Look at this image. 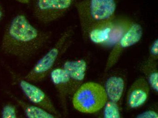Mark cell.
Instances as JSON below:
<instances>
[{"label":"cell","mask_w":158,"mask_h":118,"mask_svg":"<svg viewBox=\"0 0 158 118\" xmlns=\"http://www.w3.org/2000/svg\"><path fill=\"white\" fill-rule=\"evenodd\" d=\"M7 69L13 80L31 103L54 114L57 118L61 116L60 113L55 107L53 103L45 92L10 68Z\"/></svg>","instance_id":"6"},{"label":"cell","mask_w":158,"mask_h":118,"mask_svg":"<svg viewBox=\"0 0 158 118\" xmlns=\"http://www.w3.org/2000/svg\"><path fill=\"white\" fill-rule=\"evenodd\" d=\"M125 88V82L121 77L111 76L106 81V92L111 101L117 103L122 97Z\"/></svg>","instance_id":"12"},{"label":"cell","mask_w":158,"mask_h":118,"mask_svg":"<svg viewBox=\"0 0 158 118\" xmlns=\"http://www.w3.org/2000/svg\"><path fill=\"white\" fill-rule=\"evenodd\" d=\"M52 35L33 25L24 13H18L6 26L1 49L7 55L27 61L48 46Z\"/></svg>","instance_id":"1"},{"label":"cell","mask_w":158,"mask_h":118,"mask_svg":"<svg viewBox=\"0 0 158 118\" xmlns=\"http://www.w3.org/2000/svg\"><path fill=\"white\" fill-rule=\"evenodd\" d=\"M4 16V9L0 0V22L3 18Z\"/></svg>","instance_id":"18"},{"label":"cell","mask_w":158,"mask_h":118,"mask_svg":"<svg viewBox=\"0 0 158 118\" xmlns=\"http://www.w3.org/2000/svg\"><path fill=\"white\" fill-rule=\"evenodd\" d=\"M14 1L22 4L29 5H30L31 0H14Z\"/></svg>","instance_id":"19"},{"label":"cell","mask_w":158,"mask_h":118,"mask_svg":"<svg viewBox=\"0 0 158 118\" xmlns=\"http://www.w3.org/2000/svg\"><path fill=\"white\" fill-rule=\"evenodd\" d=\"M80 0H31L32 11L35 19L48 25L59 20L75 8Z\"/></svg>","instance_id":"5"},{"label":"cell","mask_w":158,"mask_h":118,"mask_svg":"<svg viewBox=\"0 0 158 118\" xmlns=\"http://www.w3.org/2000/svg\"><path fill=\"white\" fill-rule=\"evenodd\" d=\"M156 61L149 60L143 67L144 73L147 75L149 83L155 92H158V72Z\"/></svg>","instance_id":"13"},{"label":"cell","mask_w":158,"mask_h":118,"mask_svg":"<svg viewBox=\"0 0 158 118\" xmlns=\"http://www.w3.org/2000/svg\"><path fill=\"white\" fill-rule=\"evenodd\" d=\"M150 57L149 60L156 61L158 57V40L156 39L151 44L150 49Z\"/></svg>","instance_id":"16"},{"label":"cell","mask_w":158,"mask_h":118,"mask_svg":"<svg viewBox=\"0 0 158 118\" xmlns=\"http://www.w3.org/2000/svg\"><path fill=\"white\" fill-rule=\"evenodd\" d=\"M49 75L51 81L58 93L64 112L66 114L67 98L70 92V76L63 67L53 69Z\"/></svg>","instance_id":"8"},{"label":"cell","mask_w":158,"mask_h":118,"mask_svg":"<svg viewBox=\"0 0 158 118\" xmlns=\"http://www.w3.org/2000/svg\"><path fill=\"white\" fill-rule=\"evenodd\" d=\"M150 93L149 84L143 78L135 81L127 93V104L130 109H136L142 106L148 99Z\"/></svg>","instance_id":"9"},{"label":"cell","mask_w":158,"mask_h":118,"mask_svg":"<svg viewBox=\"0 0 158 118\" xmlns=\"http://www.w3.org/2000/svg\"><path fill=\"white\" fill-rule=\"evenodd\" d=\"M143 34L141 26L132 22L125 33L116 42L110 53L106 69L108 70L116 63L123 51L137 43L141 40Z\"/></svg>","instance_id":"7"},{"label":"cell","mask_w":158,"mask_h":118,"mask_svg":"<svg viewBox=\"0 0 158 118\" xmlns=\"http://www.w3.org/2000/svg\"><path fill=\"white\" fill-rule=\"evenodd\" d=\"M11 97L16 101L17 105L22 109L25 116L29 118H55L57 117L54 114L44 110L35 104H31L20 99L13 94Z\"/></svg>","instance_id":"11"},{"label":"cell","mask_w":158,"mask_h":118,"mask_svg":"<svg viewBox=\"0 0 158 118\" xmlns=\"http://www.w3.org/2000/svg\"><path fill=\"white\" fill-rule=\"evenodd\" d=\"M137 117L140 118H158V115L157 113L155 112V111H153V110H149V111L143 112L142 114L138 115Z\"/></svg>","instance_id":"17"},{"label":"cell","mask_w":158,"mask_h":118,"mask_svg":"<svg viewBox=\"0 0 158 118\" xmlns=\"http://www.w3.org/2000/svg\"><path fill=\"white\" fill-rule=\"evenodd\" d=\"M63 67L70 78L69 96L73 95L81 85L83 80L85 77L87 63L83 59L69 60L64 62Z\"/></svg>","instance_id":"10"},{"label":"cell","mask_w":158,"mask_h":118,"mask_svg":"<svg viewBox=\"0 0 158 118\" xmlns=\"http://www.w3.org/2000/svg\"><path fill=\"white\" fill-rule=\"evenodd\" d=\"M1 116L3 118H19V111L17 106L12 104H6L2 109Z\"/></svg>","instance_id":"15"},{"label":"cell","mask_w":158,"mask_h":118,"mask_svg":"<svg viewBox=\"0 0 158 118\" xmlns=\"http://www.w3.org/2000/svg\"><path fill=\"white\" fill-rule=\"evenodd\" d=\"M104 117L106 118H119L120 112L117 103L109 101L105 104Z\"/></svg>","instance_id":"14"},{"label":"cell","mask_w":158,"mask_h":118,"mask_svg":"<svg viewBox=\"0 0 158 118\" xmlns=\"http://www.w3.org/2000/svg\"><path fill=\"white\" fill-rule=\"evenodd\" d=\"M118 0H80L75 8L78 16L83 37L98 25L115 16Z\"/></svg>","instance_id":"2"},{"label":"cell","mask_w":158,"mask_h":118,"mask_svg":"<svg viewBox=\"0 0 158 118\" xmlns=\"http://www.w3.org/2000/svg\"><path fill=\"white\" fill-rule=\"evenodd\" d=\"M74 34L73 27H69L66 29L55 44L36 62L24 76V78L34 83L45 80L54 69L58 59L71 46Z\"/></svg>","instance_id":"3"},{"label":"cell","mask_w":158,"mask_h":118,"mask_svg":"<svg viewBox=\"0 0 158 118\" xmlns=\"http://www.w3.org/2000/svg\"><path fill=\"white\" fill-rule=\"evenodd\" d=\"M107 100L106 90L101 84L89 82L82 84L75 92L72 104L79 112L92 114L102 109Z\"/></svg>","instance_id":"4"}]
</instances>
